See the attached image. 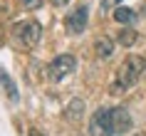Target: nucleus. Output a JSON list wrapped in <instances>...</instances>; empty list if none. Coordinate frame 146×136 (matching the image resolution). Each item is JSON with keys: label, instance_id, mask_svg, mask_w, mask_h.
<instances>
[{"label": "nucleus", "instance_id": "8", "mask_svg": "<svg viewBox=\"0 0 146 136\" xmlns=\"http://www.w3.org/2000/svg\"><path fill=\"white\" fill-rule=\"evenodd\" d=\"M114 20H116V23H121V25H129V23L136 20V13H134L131 8H116L114 10Z\"/></svg>", "mask_w": 146, "mask_h": 136}, {"label": "nucleus", "instance_id": "13", "mask_svg": "<svg viewBox=\"0 0 146 136\" xmlns=\"http://www.w3.org/2000/svg\"><path fill=\"white\" fill-rule=\"evenodd\" d=\"M121 0H102V10H111V8H116Z\"/></svg>", "mask_w": 146, "mask_h": 136}, {"label": "nucleus", "instance_id": "17", "mask_svg": "<svg viewBox=\"0 0 146 136\" xmlns=\"http://www.w3.org/2000/svg\"><path fill=\"white\" fill-rule=\"evenodd\" d=\"M136 136H144V134H136Z\"/></svg>", "mask_w": 146, "mask_h": 136}, {"label": "nucleus", "instance_id": "10", "mask_svg": "<svg viewBox=\"0 0 146 136\" xmlns=\"http://www.w3.org/2000/svg\"><path fill=\"white\" fill-rule=\"evenodd\" d=\"M139 40V35H136V30H121L119 32V45H124V47H134V42Z\"/></svg>", "mask_w": 146, "mask_h": 136}, {"label": "nucleus", "instance_id": "5", "mask_svg": "<svg viewBox=\"0 0 146 136\" xmlns=\"http://www.w3.org/2000/svg\"><path fill=\"white\" fill-rule=\"evenodd\" d=\"M87 17H89V8L87 5H79L77 10H72L64 20V27H67L72 35H79V32L87 30Z\"/></svg>", "mask_w": 146, "mask_h": 136}, {"label": "nucleus", "instance_id": "3", "mask_svg": "<svg viewBox=\"0 0 146 136\" xmlns=\"http://www.w3.org/2000/svg\"><path fill=\"white\" fill-rule=\"evenodd\" d=\"M89 136H114V126H111V109L102 106L92 114L89 119Z\"/></svg>", "mask_w": 146, "mask_h": 136}, {"label": "nucleus", "instance_id": "16", "mask_svg": "<svg viewBox=\"0 0 146 136\" xmlns=\"http://www.w3.org/2000/svg\"><path fill=\"white\" fill-rule=\"evenodd\" d=\"M8 8V5H5V0H0V10H5Z\"/></svg>", "mask_w": 146, "mask_h": 136}, {"label": "nucleus", "instance_id": "4", "mask_svg": "<svg viewBox=\"0 0 146 136\" xmlns=\"http://www.w3.org/2000/svg\"><path fill=\"white\" fill-rule=\"evenodd\" d=\"M17 37H20V42H23L25 47H37L40 37H42V27H40V23H35V20H27V23H20L15 27Z\"/></svg>", "mask_w": 146, "mask_h": 136}, {"label": "nucleus", "instance_id": "15", "mask_svg": "<svg viewBox=\"0 0 146 136\" xmlns=\"http://www.w3.org/2000/svg\"><path fill=\"white\" fill-rule=\"evenodd\" d=\"M52 3H54V5H67L69 0H52Z\"/></svg>", "mask_w": 146, "mask_h": 136}, {"label": "nucleus", "instance_id": "14", "mask_svg": "<svg viewBox=\"0 0 146 136\" xmlns=\"http://www.w3.org/2000/svg\"><path fill=\"white\" fill-rule=\"evenodd\" d=\"M30 136H45V134H42L40 129H30Z\"/></svg>", "mask_w": 146, "mask_h": 136}, {"label": "nucleus", "instance_id": "9", "mask_svg": "<svg viewBox=\"0 0 146 136\" xmlns=\"http://www.w3.org/2000/svg\"><path fill=\"white\" fill-rule=\"evenodd\" d=\"M82 109H84V102H82V99H72V104H69V109H67V119L77 121L79 116H82Z\"/></svg>", "mask_w": 146, "mask_h": 136}, {"label": "nucleus", "instance_id": "12", "mask_svg": "<svg viewBox=\"0 0 146 136\" xmlns=\"http://www.w3.org/2000/svg\"><path fill=\"white\" fill-rule=\"evenodd\" d=\"M23 5H25L27 10H37L40 5H42V0H23Z\"/></svg>", "mask_w": 146, "mask_h": 136}, {"label": "nucleus", "instance_id": "11", "mask_svg": "<svg viewBox=\"0 0 146 136\" xmlns=\"http://www.w3.org/2000/svg\"><path fill=\"white\" fill-rule=\"evenodd\" d=\"M0 84H3V89H5V94H8L13 102L17 99V92H15V84H13V79L10 77H5V72L0 69Z\"/></svg>", "mask_w": 146, "mask_h": 136}, {"label": "nucleus", "instance_id": "7", "mask_svg": "<svg viewBox=\"0 0 146 136\" xmlns=\"http://www.w3.org/2000/svg\"><path fill=\"white\" fill-rule=\"evenodd\" d=\"M94 52H97L99 60L111 57V54H114V40H111V37H97V42H94Z\"/></svg>", "mask_w": 146, "mask_h": 136}, {"label": "nucleus", "instance_id": "6", "mask_svg": "<svg viewBox=\"0 0 146 136\" xmlns=\"http://www.w3.org/2000/svg\"><path fill=\"white\" fill-rule=\"evenodd\" d=\"M111 126H114V134H126L131 129V116L124 106H114L111 109Z\"/></svg>", "mask_w": 146, "mask_h": 136}, {"label": "nucleus", "instance_id": "1", "mask_svg": "<svg viewBox=\"0 0 146 136\" xmlns=\"http://www.w3.org/2000/svg\"><path fill=\"white\" fill-rule=\"evenodd\" d=\"M144 69H146V60L144 57L129 54V57L119 64V69H116L111 92H124V89H129V87H134V84L139 82V77L144 74Z\"/></svg>", "mask_w": 146, "mask_h": 136}, {"label": "nucleus", "instance_id": "2", "mask_svg": "<svg viewBox=\"0 0 146 136\" xmlns=\"http://www.w3.org/2000/svg\"><path fill=\"white\" fill-rule=\"evenodd\" d=\"M74 69H77L74 54H60V57H54V60L47 64V77H50L52 82H60L64 77H69Z\"/></svg>", "mask_w": 146, "mask_h": 136}]
</instances>
